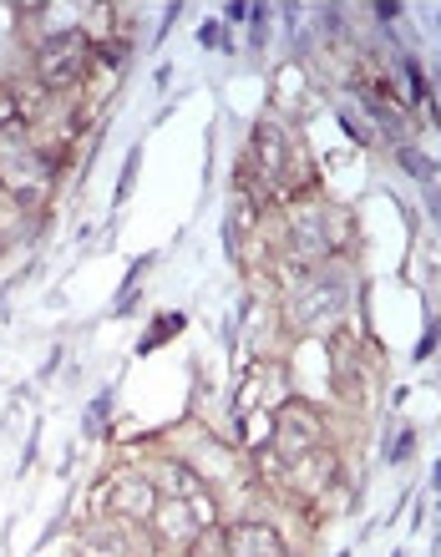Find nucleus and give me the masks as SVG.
Listing matches in <instances>:
<instances>
[{"instance_id":"dca6fc26","label":"nucleus","mask_w":441,"mask_h":557,"mask_svg":"<svg viewBox=\"0 0 441 557\" xmlns=\"http://www.w3.org/2000/svg\"><path fill=\"white\" fill-rule=\"evenodd\" d=\"M406 451H411V431H406V436H401V441H396V446H386V456H396V461H401V456H406Z\"/></svg>"},{"instance_id":"f03ea898","label":"nucleus","mask_w":441,"mask_h":557,"mask_svg":"<svg viewBox=\"0 0 441 557\" xmlns=\"http://www.w3.org/2000/svg\"><path fill=\"white\" fill-rule=\"evenodd\" d=\"M87 76V41L82 31H66V36H51L41 51H36V87L41 92H66Z\"/></svg>"},{"instance_id":"f257e3e1","label":"nucleus","mask_w":441,"mask_h":557,"mask_svg":"<svg viewBox=\"0 0 441 557\" xmlns=\"http://www.w3.org/2000/svg\"><path fill=\"white\" fill-rule=\"evenodd\" d=\"M345 304H350L345 279H335V274H310V284L289 299V320H294V330H330L340 314H345Z\"/></svg>"},{"instance_id":"9d476101","label":"nucleus","mask_w":441,"mask_h":557,"mask_svg":"<svg viewBox=\"0 0 441 557\" xmlns=\"http://www.w3.org/2000/svg\"><path fill=\"white\" fill-rule=\"evenodd\" d=\"M335 471H340V456L335 451H310L305 461H294V487L320 497L330 482H335Z\"/></svg>"},{"instance_id":"7ed1b4c3","label":"nucleus","mask_w":441,"mask_h":557,"mask_svg":"<svg viewBox=\"0 0 441 557\" xmlns=\"http://www.w3.org/2000/svg\"><path fill=\"white\" fill-rule=\"evenodd\" d=\"M269 441H274L279 461H284V466H294V461H305L310 451H320V441H325V426H320V416H315L310 406L289 401V406L274 416V431H269Z\"/></svg>"},{"instance_id":"ddd939ff","label":"nucleus","mask_w":441,"mask_h":557,"mask_svg":"<svg viewBox=\"0 0 441 557\" xmlns=\"http://www.w3.org/2000/svg\"><path fill=\"white\" fill-rule=\"evenodd\" d=\"M183 330V314H163V320H158V330L153 335H142V350H153V345H163L168 335H178Z\"/></svg>"},{"instance_id":"423d86ee","label":"nucleus","mask_w":441,"mask_h":557,"mask_svg":"<svg viewBox=\"0 0 441 557\" xmlns=\"http://www.w3.org/2000/svg\"><path fill=\"white\" fill-rule=\"evenodd\" d=\"M264 173V178H279L289 168V142H284V127L279 122H259L254 127V142H249V173Z\"/></svg>"},{"instance_id":"9b49d317","label":"nucleus","mask_w":441,"mask_h":557,"mask_svg":"<svg viewBox=\"0 0 441 557\" xmlns=\"http://www.w3.org/2000/svg\"><path fill=\"white\" fill-rule=\"evenodd\" d=\"M259 228V203H249V198H239V208H234V233H229V244H239L244 233H254Z\"/></svg>"},{"instance_id":"f8f14e48","label":"nucleus","mask_w":441,"mask_h":557,"mask_svg":"<svg viewBox=\"0 0 441 557\" xmlns=\"http://www.w3.org/2000/svg\"><path fill=\"white\" fill-rule=\"evenodd\" d=\"M183 502H188V512H193V522H198V527H213V522H218V512H213V497H208V492H193V497H183Z\"/></svg>"},{"instance_id":"39448f33","label":"nucleus","mask_w":441,"mask_h":557,"mask_svg":"<svg viewBox=\"0 0 441 557\" xmlns=\"http://www.w3.org/2000/svg\"><path fill=\"white\" fill-rule=\"evenodd\" d=\"M224 552L229 557H284V542L269 522H234L224 532Z\"/></svg>"},{"instance_id":"20e7f679","label":"nucleus","mask_w":441,"mask_h":557,"mask_svg":"<svg viewBox=\"0 0 441 557\" xmlns=\"http://www.w3.org/2000/svg\"><path fill=\"white\" fill-rule=\"evenodd\" d=\"M92 502H97V512H102V507H112L117 517H137V522H147L163 497H158V482H153V476H142V471H122V476H112V482H102V487H97V497H92Z\"/></svg>"},{"instance_id":"0eeeda50","label":"nucleus","mask_w":441,"mask_h":557,"mask_svg":"<svg viewBox=\"0 0 441 557\" xmlns=\"http://www.w3.org/2000/svg\"><path fill=\"white\" fill-rule=\"evenodd\" d=\"M147 522H153V532L168 542V547H188L203 527L193 522V512H188V502H178V497H168V502H158L153 507V517H147Z\"/></svg>"},{"instance_id":"2eb2a0df","label":"nucleus","mask_w":441,"mask_h":557,"mask_svg":"<svg viewBox=\"0 0 441 557\" xmlns=\"http://www.w3.org/2000/svg\"><path fill=\"white\" fill-rule=\"evenodd\" d=\"M401 163H406V168H411L416 178H431V173H436L431 163H421V157H416V147H401Z\"/></svg>"},{"instance_id":"1a4fd4ad","label":"nucleus","mask_w":441,"mask_h":557,"mask_svg":"<svg viewBox=\"0 0 441 557\" xmlns=\"http://www.w3.org/2000/svg\"><path fill=\"white\" fill-rule=\"evenodd\" d=\"M289 249H294V259H330L335 249H330V238H325V228H320V213H294V223H289Z\"/></svg>"},{"instance_id":"6e6552de","label":"nucleus","mask_w":441,"mask_h":557,"mask_svg":"<svg viewBox=\"0 0 441 557\" xmlns=\"http://www.w3.org/2000/svg\"><path fill=\"white\" fill-rule=\"evenodd\" d=\"M77 552L82 557H127V532L112 522V517H92L82 532H77Z\"/></svg>"},{"instance_id":"4468645a","label":"nucleus","mask_w":441,"mask_h":557,"mask_svg":"<svg viewBox=\"0 0 441 557\" xmlns=\"http://www.w3.org/2000/svg\"><path fill=\"white\" fill-rule=\"evenodd\" d=\"M21 122V107H16V92H0V132H11Z\"/></svg>"}]
</instances>
